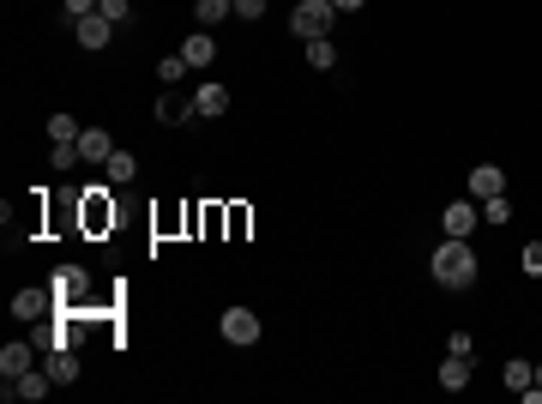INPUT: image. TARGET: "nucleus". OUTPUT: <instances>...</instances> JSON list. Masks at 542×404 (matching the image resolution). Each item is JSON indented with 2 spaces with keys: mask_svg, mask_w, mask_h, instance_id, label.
<instances>
[{
  "mask_svg": "<svg viewBox=\"0 0 542 404\" xmlns=\"http://www.w3.org/2000/svg\"><path fill=\"white\" fill-rule=\"evenodd\" d=\"M428 272H434V283H440V290H470L482 265H476V247L464 242V236H446V242L434 247Z\"/></svg>",
  "mask_w": 542,
  "mask_h": 404,
  "instance_id": "f257e3e1",
  "label": "nucleus"
},
{
  "mask_svg": "<svg viewBox=\"0 0 542 404\" xmlns=\"http://www.w3.org/2000/svg\"><path fill=\"white\" fill-rule=\"evenodd\" d=\"M332 19H338V6H332V0H296L289 31H296L301 42H320V37H332Z\"/></svg>",
  "mask_w": 542,
  "mask_h": 404,
  "instance_id": "f03ea898",
  "label": "nucleus"
},
{
  "mask_svg": "<svg viewBox=\"0 0 542 404\" xmlns=\"http://www.w3.org/2000/svg\"><path fill=\"white\" fill-rule=\"evenodd\" d=\"M218 332L235 344V350H247V344H260V314H253V308H223Z\"/></svg>",
  "mask_w": 542,
  "mask_h": 404,
  "instance_id": "7ed1b4c3",
  "label": "nucleus"
},
{
  "mask_svg": "<svg viewBox=\"0 0 542 404\" xmlns=\"http://www.w3.org/2000/svg\"><path fill=\"white\" fill-rule=\"evenodd\" d=\"M49 290H55V302H60V308H79V302H84V290H91V272H84V265H55Z\"/></svg>",
  "mask_w": 542,
  "mask_h": 404,
  "instance_id": "20e7f679",
  "label": "nucleus"
},
{
  "mask_svg": "<svg viewBox=\"0 0 542 404\" xmlns=\"http://www.w3.org/2000/svg\"><path fill=\"white\" fill-rule=\"evenodd\" d=\"M476 223H482V200H446V211H440V229L446 236H476Z\"/></svg>",
  "mask_w": 542,
  "mask_h": 404,
  "instance_id": "39448f33",
  "label": "nucleus"
},
{
  "mask_svg": "<svg viewBox=\"0 0 542 404\" xmlns=\"http://www.w3.org/2000/svg\"><path fill=\"white\" fill-rule=\"evenodd\" d=\"M84 229H91V236L115 229V205H109V187H84Z\"/></svg>",
  "mask_w": 542,
  "mask_h": 404,
  "instance_id": "423d86ee",
  "label": "nucleus"
},
{
  "mask_svg": "<svg viewBox=\"0 0 542 404\" xmlns=\"http://www.w3.org/2000/svg\"><path fill=\"white\" fill-rule=\"evenodd\" d=\"M223 109H229V85H218V79H205L200 91H193V115H200V121H218Z\"/></svg>",
  "mask_w": 542,
  "mask_h": 404,
  "instance_id": "0eeeda50",
  "label": "nucleus"
},
{
  "mask_svg": "<svg viewBox=\"0 0 542 404\" xmlns=\"http://www.w3.org/2000/svg\"><path fill=\"white\" fill-rule=\"evenodd\" d=\"M49 386H55V374H49V368H31V374H19V381H6V399L37 404V399H49Z\"/></svg>",
  "mask_w": 542,
  "mask_h": 404,
  "instance_id": "6e6552de",
  "label": "nucleus"
},
{
  "mask_svg": "<svg viewBox=\"0 0 542 404\" xmlns=\"http://www.w3.org/2000/svg\"><path fill=\"white\" fill-rule=\"evenodd\" d=\"M494 193H506V169L501 163H476L470 169V200H494Z\"/></svg>",
  "mask_w": 542,
  "mask_h": 404,
  "instance_id": "1a4fd4ad",
  "label": "nucleus"
},
{
  "mask_svg": "<svg viewBox=\"0 0 542 404\" xmlns=\"http://www.w3.org/2000/svg\"><path fill=\"white\" fill-rule=\"evenodd\" d=\"M49 308H60L55 290H13V314H19V320H42Z\"/></svg>",
  "mask_w": 542,
  "mask_h": 404,
  "instance_id": "9d476101",
  "label": "nucleus"
},
{
  "mask_svg": "<svg viewBox=\"0 0 542 404\" xmlns=\"http://www.w3.org/2000/svg\"><path fill=\"white\" fill-rule=\"evenodd\" d=\"M31 368H37V356H31L24 338H13L6 350H0V381H19V374H31Z\"/></svg>",
  "mask_w": 542,
  "mask_h": 404,
  "instance_id": "9b49d317",
  "label": "nucleus"
},
{
  "mask_svg": "<svg viewBox=\"0 0 542 404\" xmlns=\"http://www.w3.org/2000/svg\"><path fill=\"white\" fill-rule=\"evenodd\" d=\"M79 157L84 163H109V157H115V139H109L102 127H84V133H79Z\"/></svg>",
  "mask_w": 542,
  "mask_h": 404,
  "instance_id": "f8f14e48",
  "label": "nucleus"
},
{
  "mask_svg": "<svg viewBox=\"0 0 542 404\" xmlns=\"http://www.w3.org/2000/svg\"><path fill=\"white\" fill-rule=\"evenodd\" d=\"M109 31H115V24L102 19V13H91V19H79V24H73L79 49H109Z\"/></svg>",
  "mask_w": 542,
  "mask_h": 404,
  "instance_id": "ddd939ff",
  "label": "nucleus"
},
{
  "mask_svg": "<svg viewBox=\"0 0 542 404\" xmlns=\"http://www.w3.org/2000/svg\"><path fill=\"white\" fill-rule=\"evenodd\" d=\"M49 374H55V386H73L79 381V356H73V344H60V350H49Z\"/></svg>",
  "mask_w": 542,
  "mask_h": 404,
  "instance_id": "4468645a",
  "label": "nucleus"
},
{
  "mask_svg": "<svg viewBox=\"0 0 542 404\" xmlns=\"http://www.w3.org/2000/svg\"><path fill=\"white\" fill-rule=\"evenodd\" d=\"M181 55H187V67H211V61H218V42H211V31H193V37L181 42Z\"/></svg>",
  "mask_w": 542,
  "mask_h": 404,
  "instance_id": "2eb2a0df",
  "label": "nucleus"
},
{
  "mask_svg": "<svg viewBox=\"0 0 542 404\" xmlns=\"http://www.w3.org/2000/svg\"><path fill=\"white\" fill-rule=\"evenodd\" d=\"M157 121H163V127L200 121V115H193V97H157Z\"/></svg>",
  "mask_w": 542,
  "mask_h": 404,
  "instance_id": "dca6fc26",
  "label": "nucleus"
},
{
  "mask_svg": "<svg viewBox=\"0 0 542 404\" xmlns=\"http://www.w3.org/2000/svg\"><path fill=\"white\" fill-rule=\"evenodd\" d=\"M470 374H476V368H470V356H446V363H440V386H446V392H464V386H470Z\"/></svg>",
  "mask_w": 542,
  "mask_h": 404,
  "instance_id": "f3484780",
  "label": "nucleus"
},
{
  "mask_svg": "<svg viewBox=\"0 0 542 404\" xmlns=\"http://www.w3.org/2000/svg\"><path fill=\"white\" fill-rule=\"evenodd\" d=\"M235 13V0H193V19H200V31H211V24H223Z\"/></svg>",
  "mask_w": 542,
  "mask_h": 404,
  "instance_id": "a211bd4d",
  "label": "nucleus"
},
{
  "mask_svg": "<svg viewBox=\"0 0 542 404\" xmlns=\"http://www.w3.org/2000/svg\"><path fill=\"white\" fill-rule=\"evenodd\" d=\"M79 133H84V127L73 121L67 109H60V115H49V145H79Z\"/></svg>",
  "mask_w": 542,
  "mask_h": 404,
  "instance_id": "6ab92c4d",
  "label": "nucleus"
},
{
  "mask_svg": "<svg viewBox=\"0 0 542 404\" xmlns=\"http://www.w3.org/2000/svg\"><path fill=\"white\" fill-rule=\"evenodd\" d=\"M102 169H109V182H133V175H139V157H133V151H120V145H115V157L102 163Z\"/></svg>",
  "mask_w": 542,
  "mask_h": 404,
  "instance_id": "aec40b11",
  "label": "nucleus"
},
{
  "mask_svg": "<svg viewBox=\"0 0 542 404\" xmlns=\"http://www.w3.org/2000/svg\"><path fill=\"white\" fill-rule=\"evenodd\" d=\"M307 67H314V73H325V67H338V42H332V37L307 42Z\"/></svg>",
  "mask_w": 542,
  "mask_h": 404,
  "instance_id": "412c9836",
  "label": "nucleus"
},
{
  "mask_svg": "<svg viewBox=\"0 0 542 404\" xmlns=\"http://www.w3.org/2000/svg\"><path fill=\"white\" fill-rule=\"evenodd\" d=\"M482 223H494V229H501V223H512V200H506V193L482 200Z\"/></svg>",
  "mask_w": 542,
  "mask_h": 404,
  "instance_id": "4be33fe9",
  "label": "nucleus"
},
{
  "mask_svg": "<svg viewBox=\"0 0 542 404\" xmlns=\"http://www.w3.org/2000/svg\"><path fill=\"white\" fill-rule=\"evenodd\" d=\"M501 381L512 386V392H530V381H537V368H530V363H506V368H501Z\"/></svg>",
  "mask_w": 542,
  "mask_h": 404,
  "instance_id": "5701e85b",
  "label": "nucleus"
},
{
  "mask_svg": "<svg viewBox=\"0 0 542 404\" xmlns=\"http://www.w3.org/2000/svg\"><path fill=\"white\" fill-rule=\"evenodd\" d=\"M187 73H193V67H187V55H163V61H157V79L163 85H181Z\"/></svg>",
  "mask_w": 542,
  "mask_h": 404,
  "instance_id": "b1692460",
  "label": "nucleus"
},
{
  "mask_svg": "<svg viewBox=\"0 0 542 404\" xmlns=\"http://www.w3.org/2000/svg\"><path fill=\"white\" fill-rule=\"evenodd\" d=\"M97 13L109 24H127V19H133V0H97Z\"/></svg>",
  "mask_w": 542,
  "mask_h": 404,
  "instance_id": "393cba45",
  "label": "nucleus"
},
{
  "mask_svg": "<svg viewBox=\"0 0 542 404\" xmlns=\"http://www.w3.org/2000/svg\"><path fill=\"white\" fill-rule=\"evenodd\" d=\"M91 13H97V0H60V19H67V24L91 19Z\"/></svg>",
  "mask_w": 542,
  "mask_h": 404,
  "instance_id": "a878e982",
  "label": "nucleus"
},
{
  "mask_svg": "<svg viewBox=\"0 0 542 404\" xmlns=\"http://www.w3.org/2000/svg\"><path fill=\"white\" fill-rule=\"evenodd\" d=\"M446 356H470V363H476V338H470V332H452V338H446Z\"/></svg>",
  "mask_w": 542,
  "mask_h": 404,
  "instance_id": "bb28decb",
  "label": "nucleus"
},
{
  "mask_svg": "<svg viewBox=\"0 0 542 404\" xmlns=\"http://www.w3.org/2000/svg\"><path fill=\"white\" fill-rule=\"evenodd\" d=\"M519 265H524V272H530V278H542V242H524Z\"/></svg>",
  "mask_w": 542,
  "mask_h": 404,
  "instance_id": "cd10ccee",
  "label": "nucleus"
},
{
  "mask_svg": "<svg viewBox=\"0 0 542 404\" xmlns=\"http://www.w3.org/2000/svg\"><path fill=\"white\" fill-rule=\"evenodd\" d=\"M49 157H55V169H73L79 163V145H49Z\"/></svg>",
  "mask_w": 542,
  "mask_h": 404,
  "instance_id": "c85d7f7f",
  "label": "nucleus"
},
{
  "mask_svg": "<svg viewBox=\"0 0 542 404\" xmlns=\"http://www.w3.org/2000/svg\"><path fill=\"white\" fill-rule=\"evenodd\" d=\"M265 13V0H235V19H260Z\"/></svg>",
  "mask_w": 542,
  "mask_h": 404,
  "instance_id": "c756f323",
  "label": "nucleus"
},
{
  "mask_svg": "<svg viewBox=\"0 0 542 404\" xmlns=\"http://www.w3.org/2000/svg\"><path fill=\"white\" fill-rule=\"evenodd\" d=\"M519 399H530V404H542V363H537V381H530V392H519Z\"/></svg>",
  "mask_w": 542,
  "mask_h": 404,
  "instance_id": "7c9ffc66",
  "label": "nucleus"
},
{
  "mask_svg": "<svg viewBox=\"0 0 542 404\" xmlns=\"http://www.w3.org/2000/svg\"><path fill=\"white\" fill-rule=\"evenodd\" d=\"M332 6H338V13H361V6H368V0H332Z\"/></svg>",
  "mask_w": 542,
  "mask_h": 404,
  "instance_id": "2f4dec72",
  "label": "nucleus"
}]
</instances>
